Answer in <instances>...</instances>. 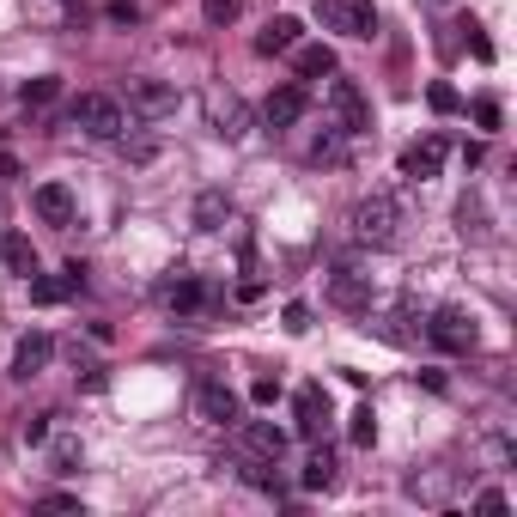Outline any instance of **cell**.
I'll return each instance as SVG.
<instances>
[{
  "mask_svg": "<svg viewBox=\"0 0 517 517\" xmlns=\"http://www.w3.org/2000/svg\"><path fill=\"white\" fill-rule=\"evenodd\" d=\"M420 384H426L432 396H445V390H451V384H445V372H432V365H426V372H420Z\"/></svg>",
  "mask_w": 517,
  "mask_h": 517,
  "instance_id": "74e56055",
  "label": "cell"
},
{
  "mask_svg": "<svg viewBox=\"0 0 517 517\" xmlns=\"http://www.w3.org/2000/svg\"><path fill=\"white\" fill-rule=\"evenodd\" d=\"M426 104H432L438 116H457V110H463V98H457V86H445V80H432V86H426Z\"/></svg>",
  "mask_w": 517,
  "mask_h": 517,
  "instance_id": "cb8c5ba5",
  "label": "cell"
},
{
  "mask_svg": "<svg viewBox=\"0 0 517 517\" xmlns=\"http://www.w3.org/2000/svg\"><path fill=\"white\" fill-rule=\"evenodd\" d=\"M299 487H305V493H329V487H335V451H329V445H317V451L305 457Z\"/></svg>",
  "mask_w": 517,
  "mask_h": 517,
  "instance_id": "d6986e66",
  "label": "cell"
},
{
  "mask_svg": "<svg viewBox=\"0 0 517 517\" xmlns=\"http://www.w3.org/2000/svg\"><path fill=\"white\" fill-rule=\"evenodd\" d=\"M67 122L86 128V134H98V140H116V134L128 128V110H122V98H110V92H80V98L67 104Z\"/></svg>",
  "mask_w": 517,
  "mask_h": 517,
  "instance_id": "7a4b0ae2",
  "label": "cell"
},
{
  "mask_svg": "<svg viewBox=\"0 0 517 517\" xmlns=\"http://www.w3.org/2000/svg\"><path fill=\"white\" fill-rule=\"evenodd\" d=\"M426 341H432L438 353H475L481 329H475V317H469V311L445 305V311H432V317H426Z\"/></svg>",
  "mask_w": 517,
  "mask_h": 517,
  "instance_id": "5b68a950",
  "label": "cell"
},
{
  "mask_svg": "<svg viewBox=\"0 0 517 517\" xmlns=\"http://www.w3.org/2000/svg\"><path fill=\"white\" fill-rule=\"evenodd\" d=\"M463 31H469V49H475V55H481V61H493V43H487V37H481V25H475V19H469V25H463Z\"/></svg>",
  "mask_w": 517,
  "mask_h": 517,
  "instance_id": "e575fe53",
  "label": "cell"
},
{
  "mask_svg": "<svg viewBox=\"0 0 517 517\" xmlns=\"http://www.w3.org/2000/svg\"><path fill=\"white\" fill-rule=\"evenodd\" d=\"M159 299H165L177 317H195V311H207V305H213V286H207L201 274L177 268V274H165V280H159Z\"/></svg>",
  "mask_w": 517,
  "mask_h": 517,
  "instance_id": "52a82bcc",
  "label": "cell"
},
{
  "mask_svg": "<svg viewBox=\"0 0 517 517\" xmlns=\"http://www.w3.org/2000/svg\"><path fill=\"white\" fill-rule=\"evenodd\" d=\"M347 432H353V445H372V438H378V414H372V402H359V408H353V426H347Z\"/></svg>",
  "mask_w": 517,
  "mask_h": 517,
  "instance_id": "484cf974",
  "label": "cell"
},
{
  "mask_svg": "<svg viewBox=\"0 0 517 517\" xmlns=\"http://www.w3.org/2000/svg\"><path fill=\"white\" fill-rule=\"evenodd\" d=\"M0 177H19V159L7 153V146H0Z\"/></svg>",
  "mask_w": 517,
  "mask_h": 517,
  "instance_id": "f35d334b",
  "label": "cell"
},
{
  "mask_svg": "<svg viewBox=\"0 0 517 517\" xmlns=\"http://www.w3.org/2000/svg\"><path fill=\"white\" fill-rule=\"evenodd\" d=\"M104 19H110V25H134V19H140V7H134V0H110Z\"/></svg>",
  "mask_w": 517,
  "mask_h": 517,
  "instance_id": "4dcf8cb0",
  "label": "cell"
},
{
  "mask_svg": "<svg viewBox=\"0 0 517 517\" xmlns=\"http://www.w3.org/2000/svg\"><path fill=\"white\" fill-rule=\"evenodd\" d=\"M292 426H299V438H323V426H329V390L323 384H299V396H292Z\"/></svg>",
  "mask_w": 517,
  "mask_h": 517,
  "instance_id": "7c38bea8",
  "label": "cell"
},
{
  "mask_svg": "<svg viewBox=\"0 0 517 517\" xmlns=\"http://www.w3.org/2000/svg\"><path fill=\"white\" fill-rule=\"evenodd\" d=\"M445 153H451V146H445V134H426V140H414L408 153H402V177H408V183H432L438 171H445Z\"/></svg>",
  "mask_w": 517,
  "mask_h": 517,
  "instance_id": "30bf717a",
  "label": "cell"
},
{
  "mask_svg": "<svg viewBox=\"0 0 517 517\" xmlns=\"http://www.w3.org/2000/svg\"><path fill=\"white\" fill-rule=\"evenodd\" d=\"M49 420L55 414H25L19 420V438H25V445H49Z\"/></svg>",
  "mask_w": 517,
  "mask_h": 517,
  "instance_id": "83f0119b",
  "label": "cell"
},
{
  "mask_svg": "<svg viewBox=\"0 0 517 517\" xmlns=\"http://www.w3.org/2000/svg\"><path fill=\"white\" fill-rule=\"evenodd\" d=\"M329 110H335L341 134H372V98H365L353 80H335L329 73Z\"/></svg>",
  "mask_w": 517,
  "mask_h": 517,
  "instance_id": "8992f818",
  "label": "cell"
},
{
  "mask_svg": "<svg viewBox=\"0 0 517 517\" xmlns=\"http://www.w3.org/2000/svg\"><path fill=\"white\" fill-rule=\"evenodd\" d=\"M25 110H43V104H55L61 98V80H55V73H43V80H25Z\"/></svg>",
  "mask_w": 517,
  "mask_h": 517,
  "instance_id": "44dd1931",
  "label": "cell"
},
{
  "mask_svg": "<svg viewBox=\"0 0 517 517\" xmlns=\"http://www.w3.org/2000/svg\"><path fill=\"white\" fill-rule=\"evenodd\" d=\"M475 505H481V511H511V499H505L499 487H487V493H475Z\"/></svg>",
  "mask_w": 517,
  "mask_h": 517,
  "instance_id": "d590c367",
  "label": "cell"
},
{
  "mask_svg": "<svg viewBox=\"0 0 517 517\" xmlns=\"http://www.w3.org/2000/svg\"><path fill=\"white\" fill-rule=\"evenodd\" d=\"M238 426H244V451H250V457H268V463L286 457V432H280L274 420H238Z\"/></svg>",
  "mask_w": 517,
  "mask_h": 517,
  "instance_id": "9a60e30c",
  "label": "cell"
},
{
  "mask_svg": "<svg viewBox=\"0 0 517 517\" xmlns=\"http://www.w3.org/2000/svg\"><path fill=\"white\" fill-rule=\"evenodd\" d=\"M238 13H244V0H201V19H207L213 31H226Z\"/></svg>",
  "mask_w": 517,
  "mask_h": 517,
  "instance_id": "7402d4cb",
  "label": "cell"
},
{
  "mask_svg": "<svg viewBox=\"0 0 517 517\" xmlns=\"http://www.w3.org/2000/svg\"><path fill=\"white\" fill-rule=\"evenodd\" d=\"M286 329L305 335V329H311V311H305V305H286Z\"/></svg>",
  "mask_w": 517,
  "mask_h": 517,
  "instance_id": "8d00e7d4",
  "label": "cell"
},
{
  "mask_svg": "<svg viewBox=\"0 0 517 517\" xmlns=\"http://www.w3.org/2000/svg\"><path fill=\"white\" fill-rule=\"evenodd\" d=\"M219 219H232V195H226V189H207V195L195 201V226H201V232H219Z\"/></svg>",
  "mask_w": 517,
  "mask_h": 517,
  "instance_id": "ffe728a7",
  "label": "cell"
},
{
  "mask_svg": "<svg viewBox=\"0 0 517 517\" xmlns=\"http://www.w3.org/2000/svg\"><path fill=\"white\" fill-rule=\"evenodd\" d=\"M37 511H80V493H43Z\"/></svg>",
  "mask_w": 517,
  "mask_h": 517,
  "instance_id": "1f68e13d",
  "label": "cell"
},
{
  "mask_svg": "<svg viewBox=\"0 0 517 517\" xmlns=\"http://www.w3.org/2000/svg\"><path fill=\"white\" fill-rule=\"evenodd\" d=\"M128 110L134 116H146V122H159V116H171L177 110V86H165V80H128Z\"/></svg>",
  "mask_w": 517,
  "mask_h": 517,
  "instance_id": "9c48e42d",
  "label": "cell"
},
{
  "mask_svg": "<svg viewBox=\"0 0 517 517\" xmlns=\"http://www.w3.org/2000/svg\"><path fill=\"white\" fill-rule=\"evenodd\" d=\"M61 292H67V299H73V292H86V268H80V262L61 268Z\"/></svg>",
  "mask_w": 517,
  "mask_h": 517,
  "instance_id": "d6a6232c",
  "label": "cell"
},
{
  "mask_svg": "<svg viewBox=\"0 0 517 517\" xmlns=\"http://www.w3.org/2000/svg\"><path fill=\"white\" fill-rule=\"evenodd\" d=\"M426 7H451V0H426Z\"/></svg>",
  "mask_w": 517,
  "mask_h": 517,
  "instance_id": "ab89813d",
  "label": "cell"
},
{
  "mask_svg": "<svg viewBox=\"0 0 517 517\" xmlns=\"http://www.w3.org/2000/svg\"><path fill=\"white\" fill-rule=\"evenodd\" d=\"M305 104H311V92H305V80H292V86H280V92H268V104H262V122L280 134V128H292L305 116Z\"/></svg>",
  "mask_w": 517,
  "mask_h": 517,
  "instance_id": "4fadbf2b",
  "label": "cell"
},
{
  "mask_svg": "<svg viewBox=\"0 0 517 517\" xmlns=\"http://www.w3.org/2000/svg\"><path fill=\"white\" fill-rule=\"evenodd\" d=\"M286 55H292V73H299V80H329V73H335V49L329 43H299Z\"/></svg>",
  "mask_w": 517,
  "mask_h": 517,
  "instance_id": "ac0fdd59",
  "label": "cell"
},
{
  "mask_svg": "<svg viewBox=\"0 0 517 517\" xmlns=\"http://www.w3.org/2000/svg\"><path fill=\"white\" fill-rule=\"evenodd\" d=\"M347 226H353V238L359 244H372V250H390V244H402V201L390 195V189H372L365 201H353V213H347Z\"/></svg>",
  "mask_w": 517,
  "mask_h": 517,
  "instance_id": "6da1fadb",
  "label": "cell"
},
{
  "mask_svg": "<svg viewBox=\"0 0 517 517\" xmlns=\"http://www.w3.org/2000/svg\"><path fill=\"white\" fill-rule=\"evenodd\" d=\"M31 299H37V305H61L67 292H61V280H43V274H37V280H31Z\"/></svg>",
  "mask_w": 517,
  "mask_h": 517,
  "instance_id": "f1b7e54d",
  "label": "cell"
},
{
  "mask_svg": "<svg viewBox=\"0 0 517 517\" xmlns=\"http://www.w3.org/2000/svg\"><path fill=\"white\" fill-rule=\"evenodd\" d=\"M250 402H256V408H274V402H280V378H256V384H250Z\"/></svg>",
  "mask_w": 517,
  "mask_h": 517,
  "instance_id": "f546056e",
  "label": "cell"
},
{
  "mask_svg": "<svg viewBox=\"0 0 517 517\" xmlns=\"http://www.w3.org/2000/svg\"><path fill=\"white\" fill-rule=\"evenodd\" d=\"M475 122L493 134V128H499V104H493V98H475Z\"/></svg>",
  "mask_w": 517,
  "mask_h": 517,
  "instance_id": "836d02e7",
  "label": "cell"
},
{
  "mask_svg": "<svg viewBox=\"0 0 517 517\" xmlns=\"http://www.w3.org/2000/svg\"><path fill=\"white\" fill-rule=\"evenodd\" d=\"M299 37H305V25L292 19V13H280V19H268V25H262L256 55H286V49H299Z\"/></svg>",
  "mask_w": 517,
  "mask_h": 517,
  "instance_id": "e0dca14e",
  "label": "cell"
},
{
  "mask_svg": "<svg viewBox=\"0 0 517 517\" xmlns=\"http://www.w3.org/2000/svg\"><path fill=\"white\" fill-rule=\"evenodd\" d=\"M189 408H195V420H201V426H238V390H232L226 378H213V372H201V378H195Z\"/></svg>",
  "mask_w": 517,
  "mask_h": 517,
  "instance_id": "277c9868",
  "label": "cell"
},
{
  "mask_svg": "<svg viewBox=\"0 0 517 517\" xmlns=\"http://www.w3.org/2000/svg\"><path fill=\"white\" fill-rule=\"evenodd\" d=\"M0 268H7V274H37V244L19 232V226H7V232H0Z\"/></svg>",
  "mask_w": 517,
  "mask_h": 517,
  "instance_id": "2e32d148",
  "label": "cell"
},
{
  "mask_svg": "<svg viewBox=\"0 0 517 517\" xmlns=\"http://www.w3.org/2000/svg\"><path fill=\"white\" fill-rule=\"evenodd\" d=\"M213 128H219V134H244V110H238V98H226V104L213 98Z\"/></svg>",
  "mask_w": 517,
  "mask_h": 517,
  "instance_id": "d4e9b609",
  "label": "cell"
},
{
  "mask_svg": "<svg viewBox=\"0 0 517 517\" xmlns=\"http://www.w3.org/2000/svg\"><path fill=\"white\" fill-rule=\"evenodd\" d=\"M341 140H347L341 128H323V134H317V146H311V159H317V165H323V159L335 165V159H341Z\"/></svg>",
  "mask_w": 517,
  "mask_h": 517,
  "instance_id": "4316f807",
  "label": "cell"
},
{
  "mask_svg": "<svg viewBox=\"0 0 517 517\" xmlns=\"http://www.w3.org/2000/svg\"><path fill=\"white\" fill-rule=\"evenodd\" d=\"M80 457H86V445H80V438H61V445L49 451V463H55V475H73V469H80Z\"/></svg>",
  "mask_w": 517,
  "mask_h": 517,
  "instance_id": "603a6c76",
  "label": "cell"
},
{
  "mask_svg": "<svg viewBox=\"0 0 517 517\" xmlns=\"http://www.w3.org/2000/svg\"><path fill=\"white\" fill-rule=\"evenodd\" d=\"M31 207L43 226H73V189L67 183H37L31 189Z\"/></svg>",
  "mask_w": 517,
  "mask_h": 517,
  "instance_id": "5bb4252c",
  "label": "cell"
},
{
  "mask_svg": "<svg viewBox=\"0 0 517 517\" xmlns=\"http://www.w3.org/2000/svg\"><path fill=\"white\" fill-rule=\"evenodd\" d=\"M311 19L323 31H335V37H378V7L372 0H317Z\"/></svg>",
  "mask_w": 517,
  "mask_h": 517,
  "instance_id": "3957f363",
  "label": "cell"
},
{
  "mask_svg": "<svg viewBox=\"0 0 517 517\" xmlns=\"http://www.w3.org/2000/svg\"><path fill=\"white\" fill-rule=\"evenodd\" d=\"M55 359V341L43 335V329H31V335H19V347H13V365H7V378L13 384H31V378H43V365Z\"/></svg>",
  "mask_w": 517,
  "mask_h": 517,
  "instance_id": "ba28073f",
  "label": "cell"
},
{
  "mask_svg": "<svg viewBox=\"0 0 517 517\" xmlns=\"http://www.w3.org/2000/svg\"><path fill=\"white\" fill-rule=\"evenodd\" d=\"M329 299L341 305V311H353V317H365V311H372V274H359V268H335L329 274Z\"/></svg>",
  "mask_w": 517,
  "mask_h": 517,
  "instance_id": "8fae6325",
  "label": "cell"
}]
</instances>
